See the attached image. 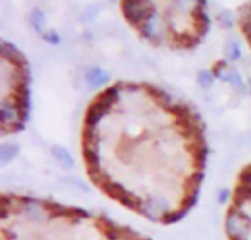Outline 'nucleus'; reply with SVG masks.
<instances>
[{
	"label": "nucleus",
	"mask_w": 251,
	"mask_h": 240,
	"mask_svg": "<svg viewBox=\"0 0 251 240\" xmlns=\"http://www.w3.org/2000/svg\"><path fill=\"white\" fill-rule=\"evenodd\" d=\"M121 10L126 22L137 29L141 37L157 44L156 37L151 35L149 28V21L154 13V4L151 1H121Z\"/></svg>",
	"instance_id": "nucleus-1"
},
{
	"label": "nucleus",
	"mask_w": 251,
	"mask_h": 240,
	"mask_svg": "<svg viewBox=\"0 0 251 240\" xmlns=\"http://www.w3.org/2000/svg\"><path fill=\"white\" fill-rule=\"evenodd\" d=\"M118 97V87H109L97 94L88 104L84 114V126H94L109 111Z\"/></svg>",
	"instance_id": "nucleus-2"
},
{
	"label": "nucleus",
	"mask_w": 251,
	"mask_h": 240,
	"mask_svg": "<svg viewBox=\"0 0 251 240\" xmlns=\"http://www.w3.org/2000/svg\"><path fill=\"white\" fill-rule=\"evenodd\" d=\"M99 189H100L103 194H106L110 199L119 202L121 205L126 207L128 210H131V211H134V213H138V214H143V213H144V210L141 208V199H140L137 195H134L132 192L126 191L122 185L113 182L110 177L104 179V180L100 183Z\"/></svg>",
	"instance_id": "nucleus-3"
},
{
	"label": "nucleus",
	"mask_w": 251,
	"mask_h": 240,
	"mask_svg": "<svg viewBox=\"0 0 251 240\" xmlns=\"http://www.w3.org/2000/svg\"><path fill=\"white\" fill-rule=\"evenodd\" d=\"M43 211L51 217V218H65L68 221L72 223H78L81 218H87L88 213L85 210L76 208V207H68V205H62L53 201H41L40 202Z\"/></svg>",
	"instance_id": "nucleus-4"
},
{
	"label": "nucleus",
	"mask_w": 251,
	"mask_h": 240,
	"mask_svg": "<svg viewBox=\"0 0 251 240\" xmlns=\"http://www.w3.org/2000/svg\"><path fill=\"white\" fill-rule=\"evenodd\" d=\"M204 1H196L193 12H191V21H193V32L201 38L206 35L207 29H209V18L204 12Z\"/></svg>",
	"instance_id": "nucleus-5"
},
{
	"label": "nucleus",
	"mask_w": 251,
	"mask_h": 240,
	"mask_svg": "<svg viewBox=\"0 0 251 240\" xmlns=\"http://www.w3.org/2000/svg\"><path fill=\"white\" fill-rule=\"evenodd\" d=\"M185 150L191 155V163L194 166V172H201L204 169L206 157H207V145L204 141H193L185 145Z\"/></svg>",
	"instance_id": "nucleus-6"
},
{
	"label": "nucleus",
	"mask_w": 251,
	"mask_h": 240,
	"mask_svg": "<svg viewBox=\"0 0 251 240\" xmlns=\"http://www.w3.org/2000/svg\"><path fill=\"white\" fill-rule=\"evenodd\" d=\"M172 43L171 47L172 48H184V50H191L194 48L201 38H199L193 31H184V32H178V31H172Z\"/></svg>",
	"instance_id": "nucleus-7"
},
{
	"label": "nucleus",
	"mask_w": 251,
	"mask_h": 240,
	"mask_svg": "<svg viewBox=\"0 0 251 240\" xmlns=\"http://www.w3.org/2000/svg\"><path fill=\"white\" fill-rule=\"evenodd\" d=\"M247 201H251V180L238 179L232 192V207L240 210L241 205Z\"/></svg>",
	"instance_id": "nucleus-8"
},
{
	"label": "nucleus",
	"mask_w": 251,
	"mask_h": 240,
	"mask_svg": "<svg viewBox=\"0 0 251 240\" xmlns=\"http://www.w3.org/2000/svg\"><path fill=\"white\" fill-rule=\"evenodd\" d=\"M96 229L107 240H119L121 236V226H116L113 221H110L106 216H99L94 220Z\"/></svg>",
	"instance_id": "nucleus-9"
},
{
	"label": "nucleus",
	"mask_w": 251,
	"mask_h": 240,
	"mask_svg": "<svg viewBox=\"0 0 251 240\" xmlns=\"http://www.w3.org/2000/svg\"><path fill=\"white\" fill-rule=\"evenodd\" d=\"M140 88H143L146 92H147V95L157 104V106H160V107H163V110H166L171 104V98H169V95L165 92V91H162L160 88H157V87H154V85H151V84H141L140 85Z\"/></svg>",
	"instance_id": "nucleus-10"
},
{
	"label": "nucleus",
	"mask_w": 251,
	"mask_h": 240,
	"mask_svg": "<svg viewBox=\"0 0 251 240\" xmlns=\"http://www.w3.org/2000/svg\"><path fill=\"white\" fill-rule=\"evenodd\" d=\"M99 133L94 126H82L81 132V145L82 148H97Z\"/></svg>",
	"instance_id": "nucleus-11"
},
{
	"label": "nucleus",
	"mask_w": 251,
	"mask_h": 240,
	"mask_svg": "<svg viewBox=\"0 0 251 240\" xmlns=\"http://www.w3.org/2000/svg\"><path fill=\"white\" fill-rule=\"evenodd\" d=\"M82 158L85 164V170H93L100 167V158L97 148H82Z\"/></svg>",
	"instance_id": "nucleus-12"
},
{
	"label": "nucleus",
	"mask_w": 251,
	"mask_h": 240,
	"mask_svg": "<svg viewBox=\"0 0 251 240\" xmlns=\"http://www.w3.org/2000/svg\"><path fill=\"white\" fill-rule=\"evenodd\" d=\"M166 111L175 119V120H184V119H188L191 117L194 113L193 110L187 106V104H174V106H169L166 109Z\"/></svg>",
	"instance_id": "nucleus-13"
},
{
	"label": "nucleus",
	"mask_w": 251,
	"mask_h": 240,
	"mask_svg": "<svg viewBox=\"0 0 251 240\" xmlns=\"http://www.w3.org/2000/svg\"><path fill=\"white\" fill-rule=\"evenodd\" d=\"M185 214H187V213H185L184 210L178 208V210H175V211H171V213L163 214V216L160 217V223H162V224H174V223H178L181 218L185 217Z\"/></svg>",
	"instance_id": "nucleus-14"
},
{
	"label": "nucleus",
	"mask_w": 251,
	"mask_h": 240,
	"mask_svg": "<svg viewBox=\"0 0 251 240\" xmlns=\"http://www.w3.org/2000/svg\"><path fill=\"white\" fill-rule=\"evenodd\" d=\"M240 28H241V32H243V35L246 37V40H247V43H249V45H250L251 48V15H244L243 18H241V21H240Z\"/></svg>",
	"instance_id": "nucleus-15"
},
{
	"label": "nucleus",
	"mask_w": 251,
	"mask_h": 240,
	"mask_svg": "<svg viewBox=\"0 0 251 240\" xmlns=\"http://www.w3.org/2000/svg\"><path fill=\"white\" fill-rule=\"evenodd\" d=\"M87 79H88V82H90L91 85H100V84H103V82L107 81V76H106V73H103L101 70L96 69V70H91V72L87 75Z\"/></svg>",
	"instance_id": "nucleus-16"
},
{
	"label": "nucleus",
	"mask_w": 251,
	"mask_h": 240,
	"mask_svg": "<svg viewBox=\"0 0 251 240\" xmlns=\"http://www.w3.org/2000/svg\"><path fill=\"white\" fill-rule=\"evenodd\" d=\"M53 153L56 154L57 160H59L65 167H71V166H72V160H71V157L68 155V153H66L63 148H57V147H54V148H53Z\"/></svg>",
	"instance_id": "nucleus-17"
},
{
	"label": "nucleus",
	"mask_w": 251,
	"mask_h": 240,
	"mask_svg": "<svg viewBox=\"0 0 251 240\" xmlns=\"http://www.w3.org/2000/svg\"><path fill=\"white\" fill-rule=\"evenodd\" d=\"M226 54H228V57H229L231 60L238 59V57H240V48H238V44H237V43H234V41H231V43L226 45Z\"/></svg>",
	"instance_id": "nucleus-18"
},
{
	"label": "nucleus",
	"mask_w": 251,
	"mask_h": 240,
	"mask_svg": "<svg viewBox=\"0 0 251 240\" xmlns=\"http://www.w3.org/2000/svg\"><path fill=\"white\" fill-rule=\"evenodd\" d=\"M226 66H228V63H226L225 60H218V62L212 66V75L221 78L222 73H224V69H226Z\"/></svg>",
	"instance_id": "nucleus-19"
},
{
	"label": "nucleus",
	"mask_w": 251,
	"mask_h": 240,
	"mask_svg": "<svg viewBox=\"0 0 251 240\" xmlns=\"http://www.w3.org/2000/svg\"><path fill=\"white\" fill-rule=\"evenodd\" d=\"M238 179H244V180H251V164L243 167V170L238 175Z\"/></svg>",
	"instance_id": "nucleus-20"
},
{
	"label": "nucleus",
	"mask_w": 251,
	"mask_h": 240,
	"mask_svg": "<svg viewBox=\"0 0 251 240\" xmlns=\"http://www.w3.org/2000/svg\"><path fill=\"white\" fill-rule=\"evenodd\" d=\"M212 76H213L212 73H207V72H203V73H200V76H199V79H200V82H201V84H203L204 87H207V85H209V84L212 82V79H213Z\"/></svg>",
	"instance_id": "nucleus-21"
},
{
	"label": "nucleus",
	"mask_w": 251,
	"mask_h": 240,
	"mask_svg": "<svg viewBox=\"0 0 251 240\" xmlns=\"http://www.w3.org/2000/svg\"><path fill=\"white\" fill-rule=\"evenodd\" d=\"M250 91H251V81H250Z\"/></svg>",
	"instance_id": "nucleus-22"
}]
</instances>
